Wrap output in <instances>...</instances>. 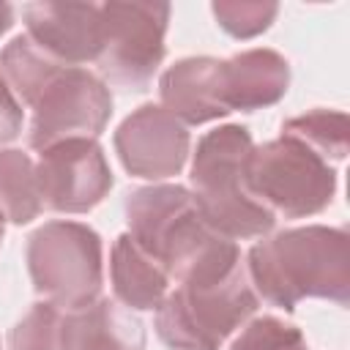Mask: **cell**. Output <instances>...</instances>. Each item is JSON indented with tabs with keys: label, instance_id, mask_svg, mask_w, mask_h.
<instances>
[{
	"label": "cell",
	"instance_id": "12",
	"mask_svg": "<svg viewBox=\"0 0 350 350\" xmlns=\"http://www.w3.org/2000/svg\"><path fill=\"white\" fill-rule=\"evenodd\" d=\"M161 107L183 126H200L230 115L224 98V60L200 55L172 63L159 77Z\"/></svg>",
	"mask_w": 350,
	"mask_h": 350
},
{
	"label": "cell",
	"instance_id": "24",
	"mask_svg": "<svg viewBox=\"0 0 350 350\" xmlns=\"http://www.w3.org/2000/svg\"><path fill=\"white\" fill-rule=\"evenodd\" d=\"M3 232H5V219H3V213H0V243H3Z\"/></svg>",
	"mask_w": 350,
	"mask_h": 350
},
{
	"label": "cell",
	"instance_id": "4",
	"mask_svg": "<svg viewBox=\"0 0 350 350\" xmlns=\"http://www.w3.org/2000/svg\"><path fill=\"white\" fill-rule=\"evenodd\" d=\"M123 213L134 243L150 254L170 279L189 273L224 235L202 219L194 194L178 183H150L126 194Z\"/></svg>",
	"mask_w": 350,
	"mask_h": 350
},
{
	"label": "cell",
	"instance_id": "18",
	"mask_svg": "<svg viewBox=\"0 0 350 350\" xmlns=\"http://www.w3.org/2000/svg\"><path fill=\"white\" fill-rule=\"evenodd\" d=\"M282 134L304 142L325 161H342L350 145V120L336 109H312L284 120Z\"/></svg>",
	"mask_w": 350,
	"mask_h": 350
},
{
	"label": "cell",
	"instance_id": "11",
	"mask_svg": "<svg viewBox=\"0 0 350 350\" xmlns=\"http://www.w3.org/2000/svg\"><path fill=\"white\" fill-rule=\"evenodd\" d=\"M27 38L63 66L96 63L104 41L98 3H30L25 5Z\"/></svg>",
	"mask_w": 350,
	"mask_h": 350
},
{
	"label": "cell",
	"instance_id": "9",
	"mask_svg": "<svg viewBox=\"0 0 350 350\" xmlns=\"http://www.w3.org/2000/svg\"><path fill=\"white\" fill-rule=\"evenodd\" d=\"M36 180L44 211L88 213L109 194L115 175L96 139H66L41 150Z\"/></svg>",
	"mask_w": 350,
	"mask_h": 350
},
{
	"label": "cell",
	"instance_id": "5",
	"mask_svg": "<svg viewBox=\"0 0 350 350\" xmlns=\"http://www.w3.org/2000/svg\"><path fill=\"white\" fill-rule=\"evenodd\" d=\"M25 260L36 293L66 312L93 304L101 293V235L82 221L41 224L27 238Z\"/></svg>",
	"mask_w": 350,
	"mask_h": 350
},
{
	"label": "cell",
	"instance_id": "23",
	"mask_svg": "<svg viewBox=\"0 0 350 350\" xmlns=\"http://www.w3.org/2000/svg\"><path fill=\"white\" fill-rule=\"evenodd\" d=\"M11 25H14V8L8 3H0V36L8 33Z\"/></svg>",
	"mask_w": 350,
	"mask_h": 350
},
{
	"label": "cell",
	"instance_id": "6",
	"mask_svg": "<svg viewBox=\"0 0 350 350\" xmlns=\"http://www.w3.org/2000/svg\"><path fill=\"white\" fill-rule=\"evenodd\" d=\"M252 197L273 216L304 219L325 211L336 194V170L293 137L252 148L246 161Z\"/></svg>",
	"mask_w": 350,
	"mask_h": 350
},
{
	"label": "cell",
	"instance_id": "2",
	"mask_svg": "<svg viewBox=\"0 0 350 350\" xmlns=\"http://www.w3.org/2000/svg\"><path fill=\"white\" fill-rule=\"evenodd\" d=\"M257 298L293 312L304 298L350 301V235L342 227L306 224L257 241L246 254Z\"/></svg>",
	"mask_w": 350,
	"mask_h": 350
},
{
	"label": "cell",
	"instance_id": "3",
	"mask_svg": "<svg viewBox=\"0 0 350 350\" xmlns=\"http://www.w3.org/2000/svg\"><path fill=\"white\" fill-rule=\"evenodd\" d=\"M254 142L246 126L227 123L208 131L191 159V194L202 219L230 241L265 238L276 216L246 186V161Z\"/></svg>",
	"mask_w": 350,
	"mask_h": 350
},
{
	"label": "cell",
	"instance_id": "19",
	"mask_svg": "<svg viewBox=\"0 0 350 350\" xmlns=\"http://www.w3.org/2000/svg\"><path fill=\"white\" fill-rule=\"evenodd\" d=\"M63 309L38 301L11 328L8 350H63Z\"/></svg>",
	"mask_w": 350,
	"mask_h": 350
},
{
	"label": "cell",
	"instance_id": "14",
	"mask_svg": "<svg viewBox=\"0 0 350 350\" xmlns=\"http://www.w3.org/2000/svg\"><path fill=\"white\" fill-rule=\"evenodd\" d=\"M63 350H145L142 320L109 298L63 314Z\"/></svg>",
	"mask_w": 350,
	"mask_h": 350
},
{
	"label": "cell",
	"instance_id": "17",
	"mask_svg": "<svg viewBox=\"0 0 350 350\" xmlns=\"http://www.w3.org/2000/svg\"><path fill=\"white\" fill-rule=\"evenodd\" d=\"M44 211L36 164L25 150H0V213L11 224H30Z\"/></svg>",
	"mask_w": 350,
	"mask_h": 350
},
{
	"label": "cell",
	"instance_id": "20",
	"mask_svg": "<svg viewBox=\"0 0 350 350\" xmlns=\"http://www.w3.org/2000/svg\"><path fill=\"white\" fill-rule=\"evenodd\" d=\"M230 350H306V336L298 325L273 314H260L241 325Z\"/></svg>",
	"mask_w": 350,
	"mask_h": 350
},
{
	"label": "cell",
	"instance_id": "15",
	"mask_svg": "<svg viewBox=\"0 0 350 350\" xmlns=\"http://www.w3.org/2000/svg\"><path fill=\"white\" fill-rule=\"evenodd\" d=\"M109 279H112L115 298L126 309H137V312L159 309L170 293L167 271L150 254H145L129 232L118 235L112 243Z\"/></svg>",
	"mask_w": 350,
	"mask_h": 350
},
{
	"label": "cell",
	"instance_id": "22",
	"mask_svg": "<svg viewBox=\"0 0 350 350\" xmlns=\"http://www.w3.org/2000/svg\"><path fill=\"white\" fill-rule=\"evenodd\" d=\"M25 126V115H22V104L16 101L14 90L8 88L3 71H0V145L14 142L19 137Z\"/></svg>",
	"mask_w": 350,
	"mask_h": 350
},
{
	"label": "cell",
	"instance_id": "1",
	"mask_svg": "<svg viewBox=\"0 0 350 350\" xmlns=\"http://www.w3.org/2000/svg\"><path fill=\"white\" fill-rule=\"evenodd\" d=\"M257 306L241 249L227 238L167 293L156 309V334L172 350H221Z\"/></svg>",
	"mask_w": 350,
	"mask_h": 350
},
{
	"label": "cell",
	"instance_id": "8",
	"mask_svg": "<svg viewBox=\"0 0 350 350\" xmlns=\"http://www.w3.org/2000/svg\"><path fill=\"white\" fill-rule=\"evenodd\" d=\"M27 145L46 150L66 139H96L112 118V93L88 68H63L30 107Z\"/></svg>",
	"mask_w": 350,
	"mask_h": 350
},
{
	"label": "cell",
	"instance_id": "16",
	"mask_svg": "<svg viewBox=\"0 0 350 350\" xmlns=\"http://www.w3.org/2000/svg\"><path fill=\"white\" fill-rule=\"evenodd\" d=\"M63 68H71V66L52 60L27 36L11 38L5 44V49L0 52V71L8 82V88L14 90V96H19L22 104H27V107H33L38 101V96L46 90V85Z\"/></svg>",
	"mask_w": 350,
	"mask_h": 350
},
{
	"label": "cell",
	"instance_id": "10",
	"mask_svg": "<svg viewBox=\"0 0 350 350\" xmlns=\"http://www.w3.org/2000/svg\"><path fill=\"white\" fill-rule=\"evenodd\" d=\"M191 137L159 104H142L115 131V153L131 178L164 180L186 167Z\"/></svg>",
	"mask_w": 350,
	"mask_h": 350
},
{
	"label": "cell",
	"instance_id": "21",
	"mask_svg": "<svg viewBox=\"0 0 350 350\" xmlns=\"http://www.w3.org/2000/svg\"><path fill=\"white\" fill-rule=\"evenodd\" d=\"M219 27L232 38H254L271 27L279 14L276 3H246V0H219L211 5Z\"/></svg>",
	"mask_w": 350,
	"mask_h": 350
},
{
	"label": "cell",
	"instance_id": "7",
	"mask_svg": "<svg viewBox=\"0 0 350 350\" xmlns=\"http://www.w3.org/2000/svg\"><path fill=\"white\" fill-rule=\"evenodd\" d=\"M170 11V3H101L98 79L126 90H145L167 52Z\"/></svg>",
	"mask_w": 350,
	"mask_h": 350
},
{
	"label": "cell",
	"instance_id": "13",
	"mask_svg": "<svg viewBox=\"0 0 350 350\" xmlns=\"http://www.w3.org/2000/svg\"><path fill=\"white\" fill-rule=\"evenodd\" d=\"M290 88V63L276 49H246L224 60V98L230 112L273 107Z\"/></svg>",
	"mask_w": 350,
	"mask_h": 350
}]
</instances>
